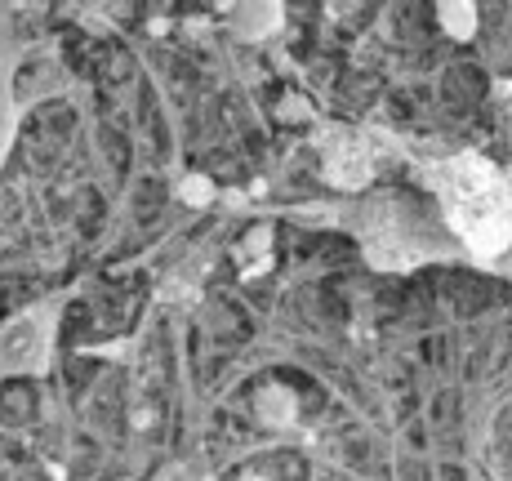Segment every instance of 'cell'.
<instances>
[{"mask_svg": "<svg viewBox=\"0 0 512 481\" xmlns=\"http://www.w3.org/2000/svg\"><path fill=\"white\" fill-rule=\"evenodd\" d=\"M441 196L446 210L455 219V228L464 232L472 245L495 250L512 237V188L495 165H486L481 156H459L441 170Z\"/></svg>", "mask_w": 512, "mask_h": 481, "instance_id": "1", "label": "cell"}]
</instances>
